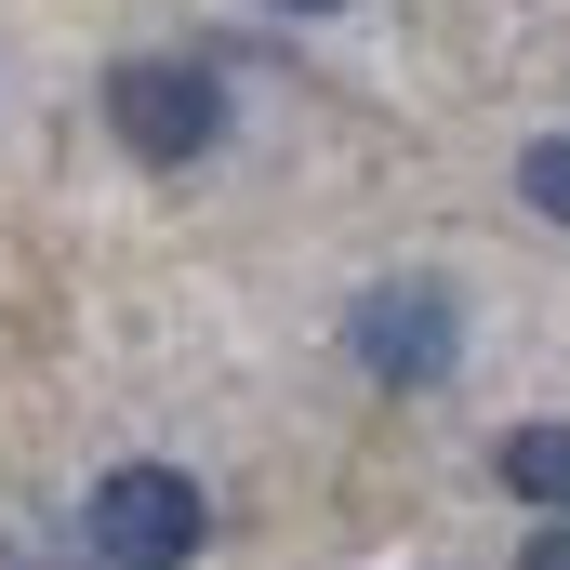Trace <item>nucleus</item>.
I'll use <instances>...</instances> for the list:
<instances>
[{"instance_id":"obj_1","label":"nucleus","mask_w":570,"mask_h":570,"mask_svg":"<svg viewBox=\"0 0 570 570\" xmlns=\"http://www.w3.org/2000/svg\"><path fill=\"white\" fill-rule=\"evenodd\" d=\"M226 67L213 53H120L107 67V134H120V159H146V173H199L213 146H226Z\"/></svg>"},{"instance_id":"obj_2","label":"nucleus","mask_w":570,"mask_h":570,"mask_svg":"<svg viewBox=\"0 0 570 570\" xmlns=\"http://www.w3.org/2000/svg\"><path fill=\"white\" fill-rule=\"evenodd\" d=\"M345 358H358L372 385H399V399L451 385V372H464V292L438 279V266H412V279H372L358 305H345Z\"/></svg>"},{"instance_id":"obj_3","label":"nucleus","mask_w":570,"mask_h":570,"mask_svg":"<svg viewBox=\"0 0 570 570\" xmlns=\"http://www.w3.org/2000/svg\"><path fill=\"white\" fill-rule=\"evenodd\" d=\"M80 531H94V570H186L213 544V491L186 464H107Z\"/></svg>"},{"instance_id":"obj_4","label":"nucleus","mask_w":570,"mask_h":570,"mask_svg":"<svg viewBox=\"0 0 570 570\" xmlns=\"http://www.w3.org/2000/svg\"><path fill=\"white\" fill-rule=\"evenodd\" d=\"M491 478H504L518 504H544V518H570V425H504V451H491Z\"/></svg>"},{"instance_id":"obj_5","label":"nucleus","mask_w":570,"mask_h":570,"mask_svg":"<svg viewBox=\"0 0 570 570\" xmlns=\"http://www.w3.org/2000/svg\"><path fill=\"white\" fill-rule=\"evenodd\" d=\"M518 199H531L544 226H570V134H544V146H518Z\"/></svg>"},{"instance_id":"obj_6","label":"nucleus","mask_w":570,"mask_h":570,"mask_svg":"<svg viewBox=\"0 0 570 570\" xmlns=\"http://www.w3.org/2000/svg\"><path fill=\"white\" fill-rule=\"evenodd\" d=\"M518 570H570V518H544V531L518 544Z\"/></svg>"},{"instance_id":"obj_7","label":"nucleus","mask_w":570,"mask_h":570,"mask_svg":"<svg viewBox=\"0 0 570 570\" xmlns=\"http://www.w3.org/2000/svg\"><path fill=\"white\" fill-rule=\"evenodd\" d=\"M279 13H345V0H279Z\"/></svg>"}]
</instances>
